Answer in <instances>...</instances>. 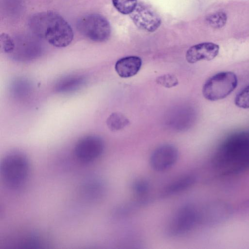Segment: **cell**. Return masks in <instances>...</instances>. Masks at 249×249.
<instances>
[{"instance_id":"6da1fadb","label":"cell","mask_w":249,"mask_h":249,"mask_svg":"<svg viewBox=\"0 0 249 249\" xmlns=\"http://www.w3.org/2000/svg\"><path fill=\"white\" fill-rule=\"evenodd\" d=\"M215 171L222 176L238 175L249 170V136L240 135L226 141L212 159Z\"/></svg>"},{"instance_id":"7a4b0ae2","label":"cell","mask_w":249,"mask_h":249,"mask_svg":"<svg viewBox=\"0 0 249 249\" xmlns=\"http://www.w3.org/2000/svg\"><path fill=\"white\" fill-rule=\"evenodd\" d=\"M29 25L36 36L57 48L68 46L73 38V30L69 23L53 11L35 14L29 19Z\"/></svg>"},{"instance_id":"3957f363","label":"cell","mask_w":249,"mask_h":249,"mask_svg":"<svg viewBox=\"0 0 249 249\" xmlns=\"http://www.w3.org/2000/svg\"><path fill=\"white\" fill-rule=\"evenodd\" d=\"M30 173V160L25 153L11 150L2 158L0 174L4 185L12 190H18L27 182Z\"/></svg>"},{"instance_id":"277c9868","label":"cell","mask_w":249,"mask_h":249,"mask_svg":"<svg viewBox=\"0 0 249 249\" xmlns=\"http://www.w3.org/2000/svg\"><path fill=\"white\" fill-rule=\"evenodd\" d=\"M236 74L231 71H222L210 77L204 84L202 89L204 97L211 101L226 98L237 86Z\"/></svg>"},{"instance_id":"5b68a950","label":"cell","mask_w":249,"mask_h":249,"mask_svg":"<svg viewBox=\"0 0 249 249\" xmlns=\"http://www.w3.org/2000/svg\"><path fill=\"white\" fill-rule=\"evenodd\" d=\"M76 27L81 35L94 42L105 41L111 34L108 21L98 14L92 13L83 16L78 20Z\"/></svg>"},{"instance_id":"8992f818","label":"cell","mask_w":249,"mask_h":249,"mask_svg":"<svg viewBox=\"0 0 249 249\" xmlns=\"http://www.w3.org/2000/svg\"><path fill=\"white\" fill-rule=\"evenodd\" d=\"M199 221V214L190 205L181 207L172 217L168 232L172 236L184 234L191 231Z\"/></svg>"},{"instance_id":"52a82bcc","label":"cell","mask_w":249,"mask_h":249,"mask_svg":"<svg viewBox=\"0 0 249 249\" xmlns=\"http://www.w3.org/2000/svg\"><path fill=\"white\" fill-rule=\"evenodd\" d=\"M105 143L103 139L96 135H88L80 139L76 143L74 154L79 161L92 162L103 154Z\"/></svg>"},{"instance_id":"ba28073f","label":"cell","mask_w":249,"mask_h":249,"mask_svg":"<svg viewBox=\"0 0 249 249\" xmlns=\"http://www.w3.org/2000/svg\"><path fill=\"white\" fill-rule=\"evenodd\" d=\"M129 16L138 28L147 32L155 31L161 24L160 18L158 14L148 6L142 3L137 4Z\"/></svg>"},{"instance_id":"9c48e42d","label":"cell","mask_w":249,"mask_h":249,"mask_svg":"<svg viewBox=\"0 0 249 249\" xmlns=\"http://www.w3.org/2000/svg\"><path fill=\"white\" fill-rule=\"evenodd\" d=\"M178 158V151L173 145L165 144L157 147L150 158L151 167L158 172L166 171L172 167Z\"/></svg>"},{"instance_id":"30bf717a","label":"cell","mask_w":249,"mask_h":249,"mask_svg":"<svg viewBox=\"0 0 249 249\" xmlns=\"http://www.w3.org/2000/svg\"><path fill=\"white\" fill-rule=\"evenodd\" d=\"M232 210L228 204L216 201L207 205L199 214V221L207 224L216 225L226 221L232 214Z\"/></svg>"},{"instance_id":"8fae6325","label":"cell","mask_w":249,"mask_h":249,"mask_svg":"<svg viewBox=\"0 0 249 249\" xmlns=\"http://www.w3.org/2000/svg\"><path fill=\"white\" fill-rule=\"evenodd\" d=\"M219 47L212 42H203L191 47L186 53V59L189 63L201 60H211L218 54Z\"/></svg>"},{"instance_id":"7c38bea8","label":"cell","mask_w":249,"mask_h":249,"mask_svg":"<svg viewBox=\"0 0 249 249\" xmlns=\"http://www.w3.org/2000/svg\"><path fill=\"white\" fill-rule=\"evenodd\" d=\"M142 60L137 56H128L119 59L115 69L121 77L128 78L136 75L142 66Z\"/></svg>"},{"instance_id":"4fadbf2b","label":"cell","mask_w":249,"mask_h":249,"mask_svg":"<svg viewBox=\"0 0 249 249\" xmlns=\"http://www.w3.org/2000/svg\"><path fill=\"white\" fill-rule=\"evenodd\" d=\"M196 180L193 175H186L169 184L163 191V195L170 196L183 191L192 186Z\"/></svg>"},{"instance_id":"5bb4252c","label":"cell","mask_w":249,"mask_h":249,"mask_svg":"<svg viewBox=\"0 0 249 249\" xmlns=\"http://www.w3.org/2000/svg\"><path fill=\"white\" fill-rule=\"evenodd\" d=\"M83 78L80 76H71L65 78L57 84L56 90L67 92L78 89L84 83Z\"/></svg>"},{"instance_id":"9a60e30c","label":"cell","mask_w":249,"mask_h":249,"mask_svg":"<svg viewBox=\"0 0 249 249\" xmlns=\"http://www.w3.org/2000/svg\"><path fill=\"white\" fill-rule=\"evenodd\" d=\"M129 122L123 114L115 112L107 119V124L108 128L113 131L120 130L127 126Z\"/></svg>"},{"instance_id":"2e32d148","label":"cell","mask_w":249,"mask_h":249,"mask_svg":"<svg viewBox=\"0 0 249 249\" xmlns=\"http://www.w3.org/2000/svg\"><path fill=\"white\" fill-rule=\"evenodd\" d=\"M112 1L117 10L124 15H129L137 4V0H112Z\"/></svg>"},{"instance_id":"e0dca14e","label":"cell","mask_w":249,"mask_h":249,"mask_svg":"<svg viewBox=\"0 0 249 249\" xmlns=\"http://www.w3.org/2000/svg\"><path fill=\"white\" fill-rule=\"evenodd\" d=\"M227 19V15L224 12H217L208 15L206 20L211 27L219 28L225 25Z\"/></svg>"},{"instance_id":"ac0fdd59","label":"cell","mask_w":249,"mask_h":249,"mask_svg":"<svg viewBox=\"0 0 249 249\" xmlns=\"http://www.w3.org/2000/svg\"><path fill=\"white\" fill-rule=\"evenodd\" d=\"M234 103L240 108H249V85L237 94Z\"/></svg>"},{"instance_id":"d6986e66","label":"cell","mask_w":249,"mask_h":249,"mask_svg":"<svg viewBox=\"0 0 249 249\" xmlns=\"http://www.w3.org/2000/svg\"><path fill=\"white\" fill-rule=\"evenodd\" d=\"M158 84L167 88H170L178 84V80L174 75L168 74L160 76L156 79Z\"/></svg>"},{"instance_id":"ffe728a7","label":"cell","mask_w":249,"mask_h":249,"mask_svg":"<svg viewBox=\"0 0 249 249\" xmlns=\"http://www.w3.org/2000/svg\"><path fill=\"white\" fill-rule=\"evenodd\" d=\"M149 184L148 182L144 179H140L136 180L133 184V190L137 195H144L149 190Z\"/></svg>"},{"instance_id":"44dd1931","label":"cell","mask_w":249,"mask_h":249,"mask_svg":"<svg viewBox=\"0 0 249 249\" xmlns=\"http://www.w3.org/2000/svg\"><path fill=\"white\" fill-rule=\"evenodd\" d=\"M0 38L1 49L6 53L12 52L15 48V44L11 37L3 33L0 35Z\"/></svg>"}]
</instances>
